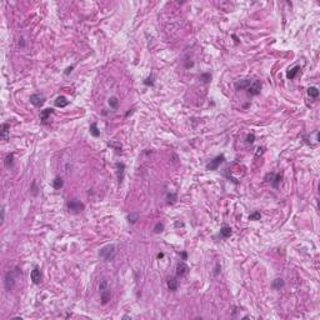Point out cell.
Masks as SVG:
<instances>
[{"label":"cell","mask_w":320,"mask_h":320,"mask_svg":"<svg viewBox=\"0 0 320 320\" xmlns=\"http://www.w3.org/2000/svg\"><path fill=\"white\" fill-rule=\"evenodd\" d=\"M144 85H146V86H153L154 85V75H150V76L146 78V79L144 80Z\"/></svg>","instance_id":"cell-28"},{"label":"cell","mask_w":320,"mask_h":320,"mask_svg":"<svg viewBox=\"0 0 320 320\" xmlns=\"http://www.w3.org/2000/svg\"><path fill=\"white\" fill-rule=\"evenodd\" d=\"M193 65H194V63L190 61V63H186V64H185V67H186V68H190V67H193Z\"/></svg>","instance_id":"cell-42"},{"label":"cell","mask_w":320,"mask_h":320,"mask_svg":"<svg viewBox=\"0 0 320 320\" xmlns=\"http://www.w3.org/2000/svg\"><path fill=\"white\" fill-rule=\"evenodd\" d=\"M254 141H255V135H254L253 133L251 134H248V136H246V143H248V144H253Z\"/></svg>","instance_id":"cell-31"},{"label":"cell","mask_w":320,"mask_h":320,"mask_svg":"<svg viewBox=\"0 0 320 320\" xmlns=\"http://www.w3.org/2000/svg\"><path fill=\"white\" fill-rule=\"evenodd\" d=\"M284 280L282 278H276V279H274L273 280V283H271V288L273 289H275V290H280L284 286Z\"/></svg>","instance_id":"cell-17"},{"label":"cell","mask_w":320,"mask_h":320,"mask_svg":"<svg viewBox=\"0 0 320 320\" xmlns=\"http://www.w3.org/2000/svg\"><path fill=\"white\" fill-rule=\"evenodd\" d=\"M300 70H302V69H300L299 65H295V67H294V68L289 69V71H288V73H286V78H288V79H290V80H293L294 78L296 76V74L299 73Z\"/></svg>","instance_id":"cell-16"},{"label":"cell","mask_w":320,"mask_h":320,"mask_svg":"<svg viewBox=\"0 0 320 320\" xmlns=\"http://www.w3.org/2000/svg\"><path fill=\"white\" fill-rule=\"evenodd\" d=\"M38 186H36V181H33L31 183V186H30V193L33 195H38Z\"/></svg>","instance_id":"cell-30"},{"label":"cell","mask_w":320,"mask_h":320,"mask_svg":"<svg viewBox=\"0 0 320 320\" xmlns=\"http://www.w3.org/2000/svg\"><path fill=\"white\" fill-rule=\"evenodd\" d=\"M63 179L60 178V176H56V178L53 180V186H54V189L55 190H59V189H61L63 188Z\"/></svg>","instance_id":"cell-23"},{"label":"cell","mask_w":320,"mask_h":320,"mask_svg":"<svg viewBox=\"0 0 320 320\" xmlns=\"http://www.w3.org/2000/svg\"><path fill=\"white\" fill-rule=\"evenodd\" d=\"M231 36H233V39L235 40V43H239V40H238V38H236V36H235V35H231Z\"/></svg>","instance_id":"cell-43"},{"label":"cell","mask_w":320,"mask_h":320,"mask_svg":"<svg viewBox=\"0 0 320 320\" xmlns=\"http://www.w3.org/2000/svg\"><path fill=\"white\" fill-rule=\"evenodd\" d=\"M4 220H5V208L3 206L1 208V224L4 223Z\"/></svg>","instance_id":"cell-38"},{"label":"cell","mask_w":320,"mask_h":320,"mask_svg":"<svg viewBox=\"0 0 320 320\" xmlns=\"http://www.w3.org/2000/svg\"><path fill=\"white\" fill-rule=\"evenodd\" d=\"M4 285H5V289L8 291H11L13 289H14V286H15V274H14L13 270H9L8 273L5 274Z\"/></svg>","instance_id":"cell-3"},{"label":"cell","mask_w":320,"mask_h":320,"mask_svg":"<svg viewBox=\"0 0 320 320\" xmlns=\"http://www.w3.org/2000/svg\"><path fill=\"white\" fill-rule=\"evenodd\" d=\"M24 45H25V41H24V39H19V47L20 48H24Z\"/></svg>","instance_id":"cell-39"},{"label":"cell","mask_w":320,"mask_h":320,"mask_svg":"<svg viewBox=\"0 0 320 320\" xmlns=\"http://www.w3.org/2000/svg\"><path fill=\"white\" fill-rule=\"evenodd\" d=\"M139 220V214L138 213H135V211H132L129 215H128V221L130 224H135L136 221Z\"/></svg>","instance_id":"cell-22"},{"label":"cell","mask_w":320,"mask_h":320,"mask_svg":"<svg viewBox=\"0 0 320 320\" xmlns=\"http://www.w3.org/2000/svg\"><path fill=\"white\" fill-rule=\"evenodd\" d=\"M282 180H283V174H280V173L279 174H275V176H274V179L271 181V185L276 189L279 186L280 183H282Z\"/></svg>","instance_id":"cell-21"},{"label":"cell","mask_w":320,"mask_h":320,"mask_svg":"<svg viewBox=\"0 0 320 320\" xmlns=\"http://www.w3.org/2000/svg\"><path fill=\"white\" fill-rule=\"evenodd\" d=\"M181 258H183V260H186V258H188V254H186L185 251H183V253H181Z\"/></svg>","instance_id":"cell-40"},{"label":"cell","mask_w":320,"mask_h":320,"mask_svg":"<svg viewBox=\"0 0 320 320\" xmlns=\"http://www.w3.org/2000/svg\"><path fill=\"white\" fill-rule=\"evenodd\" d=\"M116 254V248L113 244H109L106 246H104L99 251V256L104 260V262H113Z\"/></svg>","instance_id":"cell-1"},{"label":"cell","mask_w":320,"mask_h":320,"mask_svg":"<svg viewBox=\"0 0 320 320\" xmlns=\"http://www.w3.org/2000/svg\"><path fill=\"white\" fill-rule=\"evenodd\" d=\"M225 160V156L221 154V155H218V156H215V158L213 160H210V163L206 165V169L208 170H217V169L220 166V164Z\"/></svg>","instance_id":"cell-6"},{"label":"cell","mask_w":320,"mask_h":320,"mask_svg":"<svg viewBox=\"0 0 320 320\" xmlns=\"http://www.w3.org/2000/svg\"><path fill=\"white\" fill-rule=\"evenodd\" d=\"M258 152H256V156H259V155H262L263 153H264V150H265V148H263V146H259L258 149Z\"/></svg>","instance_id":"cell-36"},{"label":"cell","mask_w":320,"mask_h":320,"mask_svg":"<svg viewBox=\"0 0 320 320\" xmlns=\"http://www.w3.org/2000/svg\"><path fill=\"white\" fill-rule=\"evenodd\" d=\"M84 208H85V205H84L81 201L79 200H70L69 203H68V210L70 213H73V214H79L84 210Z\"/></svg>","instance_id":"cell-4"},{"label":"cell","mask_w":320,"mask_h":320,"mask_svg":"<svg viewBox=\"0 0 320 320\" xmlns=\"http://www.w3.org/2000/svg\"><path fill=\"white\" fill-rule=\"evenodd\" d=\"M30 278H31V280H33V283L34 284H39L41 282V271H40V269H39V268H34V269L31 270V273H30Z\"/></svg>","instance_id":"cell-9"},{"label":"cell","mask_w":320,"mask_h":320,"mask_svg":"<svg viewBox=\"0 0 320 320\" xmlns=\"http://www.w3.org/2000/svg\"><path fill=\"white\" fill-rule=\"evenodd\" d=\"M248 90V95L249 96H255L258 94H260V90H262V83L259 80H253L251 84L249 85Z\"/></svg>","instance_id":"cell-5"},{"label":"cell","mask_w":320,"mask_h":320,"mask_svg":"<svg viewBox=\"0 0 320 320\" xmlns=\"http://www.w3.org/2000/svg\"><path fill=\"white\" fill-rule=\"evenodd\" d=\"M44 101H45V99H44L43 96H40V95H38V94H33V95H30V103H31L34 106H38V108L43 106Z\"/></svg>","instance_id":"cell-10"},{"label":"cell","mask_w":320,"mask_h":320,"mask_svg":"<svg viewBox=\"0 0 320 320\" xmlns=\"http://www.w3.org/2000/svg\"><path fill=\"white\" fill-rule=\"evenodd\" d=\"M262 218V214L259 211H253L250 215H249V220H253V221H256V220H260Z\"/></svg>","instance_id":"cell-27"},{"label":"cell","mask_w":320,"mask_h":320,"mask_svg":"<svg viewBox=\"0 0 320 320\" xmlns=\"http://www.w3.org/2000/svg\"><path fill=\"white\" fill-rule=\"evenodd\" d=\"M89 130H90V134L93 135L94 138H99V136H100V130L98 129V124H96V123H93V124H91Z\"/></svg>","instance_id":"cell-20"},{"label":"cell","mask_w":320,"mask_h":320,"mask_svg":"<svg viewBox=\"0 0 320 320\" xmlns=\"http://www.w3.org/2000/svg\"><path fill=\"white\" fill-rule=\"evenodd\" d=\"M54 104H55V106H58V108H65V106L69 105V100L65 96L60 95V96H58L56 99H55Z\"/></svg>","instance_id":"cell-13"},{"label":"cell","mask_w":320,"mask_h":320,"mask_svg":"<svg viewBox=\"0 0 320 320\" xmlns=\"http://www.w3.org/2000/svg\"><path fill=\"white\" fill-rule=\"evenodd\" d=\"M156 258H158V259H163V258H164V253H159L158 255H156Z\"/></svg>","instance_id":"cell-41"},{"label":"cell","mask_w":320,"mask_h":320,"mask_svg":"<svg viewBox=\"0 0 320 320\" xmlns=\"http://www.w3.org/2000/svg\"><path fill=\"white\" fill-rule=\"evenodd\" d=\"M308 95L311 96V98H318V95H319V90H318V88H315V86H310V88L308 89Z\"/></svg>","instance_id":"cell-26"},{"label":"cell","mask_w":320,"mask_h":320,"mask_svg":"<svg viewBox=\"0 0 320 320\" xmlns=\"http://www.w3.org/2000/svg\"><path fill=\"white\" fill-rule=\"evenodd\" d=\"M188 270H189V266L184 262H180V263H178V265H176V275L178 276L185 275V274L188 273Z\"/></svg>","instance_id":"cell-11"},{"label":"cell","mask_w":320,"mask_h":320,"mask_svg":"<svg viewBox=\"0 0 320 320\" xmlns=\"http://www.w3.org/2000/svg\"><path fill=\"white\" fill-rule=\"evenodd\" d=\"M9 135H10V124L3 123L1 126H0V138H1V140L6 141L9 139Z\"/></svg>","instance_id":"cell-7"},{"label":"cell","mask_w":320,"mask_h":320,"mask_svg":"<svg viewBox=\"0 0 320 320\" xmlns=\"http://www.w3.org/2000/svg\"><path fill=\"white\" fill-rule=\"evenodd\" d=\"M164 230V224L163 223H156L154 226V233H161Z\"/></svg>","instance_id":"cell-29"},{"label":"cell","mask_w":320,"mask_h":320,"mask_svg":"<svg viewBox=\"0 0 320 320\" xmlns=\"http://www.w3.org/2000/svg\"><path fill=\"white\" fill-rule=\"evenodd\" d=\"M54 113V109H51V108H47V109H44L41 110V113H40V120L41 123L44 124V125H47L48 124V120H49V118L50 115Z\"/></svg>","instance_id":"cell-8"},{"label":"cell","mask_w":320,"mask_h":320,"mask_svg":"<svg viewBox=\"0 0 320 320\" xmlns=\"http://www.w3.org/2000/svg\"><path fill=\"white\" fill-rule=\"evenodd\" d=\"M176 200V195L175 194H168V203L169 204H174Z\"/></svg>","instance_id":"cell-32"},{"label":"cell","mask_w":320,"mask_h":320,"mask_svg":"<svg viewBox=\"0 0 320 320\" xmlns=\"http://www.w3.org/2000/svg\"><path fill=\"white\" fill-rule=\"evenodd\" d=\"M200 80L203 81L204 84L210 83V81H211V74H210V73H204V74H201V75H200Z\"/></svg>","instance_id":"cell-25"},{"label":"cell","mask_w":320,"mask_h":320,"mask_svg":"<svg viewBox=\"0 0 320 320\" xmlns=\"http://www.w3.org/2000/svg\"><path fill=\"white\" fill-rule=\"evenodd\" d=\"M108 103H109L110 108H113V109H118V106H119V100H118L116 96H110Z\"/></svg>","instance_id":"cell-24"},{"label":"cell","mask_w":320,"mask_h":320,"mask_svg":"<svg viewBox=\"0 0 320 320\" xmlns=\"http://www.w3.org/2000/svg\"><path fill=\"white\" fill-rule=\"evenodd\" d=\"M73 69H74V65H71V67H69V68H67V70H65V75H69L71 71H73Z\"/></svg>","instance_id":"cell-37"},{"label":"cell","mask_w":320,"mask_h":320,"mask_svg":"<svg viewBox=\"0 0 320 320\" xmlns=\"http://www.w3.org/2000/svg\"><path fill=\"white\" fill-rule=\"evenodd\" d=\"M109 145H110V146H113V148L116 150V152L121 150V144H119V143H116V144H115V143H109Z\"/></svg>","instance_id":"cell-33"},{"label":"cell","mask_w":320,"mask_h":320,"mask_svg":"<svg viewBox=\"0 0 320 320\" xmlns=\"http://www.w3.org/2000/svg\"><path fill=\"white\" fill-rule=\"evenodd\" d=\"M251 79H244V80H239L235 83V89L236 90H241V89H248L249 85L251 84Z\"/></svg>","instance_id":"cell-12"},{"label":"cell","mask_w":320,"mask_h":320,"mask_svg":"<svg viewBox=\"0 0 320 320\" xmlns=\"http://www.w3.org/2000/svg\"><path fill=\"white\" fill-rule=\"evenodd\" d=\"M274 176H275V174H274V173H269V174H266V175H265V181H269V183H271V181H273V179H274Z\"/></svg>","instance_id":"cell-34"},{"label":"cell","mask_w":320,"mask_h":320,"mask_svg":"<svg viewBox=\"0 0 320 320\" xmlns=\"http://www.w3.org/2000/svg\"><path fill=\"white\" fill-rule=\"evenodd\" d=\"M231 234H233V229L230 226H228V225H224V226H221V229H220V235L223 238H230L231 236Z\"/></svg>","instance_id":"cell-15"},{"label":"cell","mask_w":320,"mask_h":320,"mask_svg":"<svg viewBox=\"0 0 320 320\" xmlns=\"http://www.w3.org/2000/svg\"><path fill=\"white\" fill-rule=\"evenodd\" d=\"M13 163H14V154H8L5 156V160H4V165H5V168H8V169H10L11 166H13Z\"/></svg>","instance_id":"cell-19"},{"label":"cell","mask_w":320,"mask_h":320,"mask_svg":"<svg viewBox=\"0 0 320 320\" xmlns=\"http://www.w3.org/2000/svg\"><path fill=\"white\" fill-rule=\"evenodd\" d=\"M116 175H118V180L119 183L123 181L124 179V170H125V165L123 164V163H116Z\"/></svg>","instance_id":"cell-14"},{"label":"cell","mask_w":320,"mask_h":320,"mask_svg":"<svg viewBox=\"0 0 320 320\" xmlns=\"http://www.w3.org/2000/svg\"><path fill=\"white\" fill-rule=\"evenodd\" d=\"M168 289L170 291H176L178 290V279L176 278H170L168 280Z\"/></svg>","instance_id":"cell-18"},{"label":"cell","mask_w":320,"mask_h":320,"mask_svg":"<svg viewBox=\"0 0 320 320\" xmlns=\"http://www.w3.org/2000/svg\"><path fill=\"white\" fill-rule=\"evenodd\" d=\"M132 113H133V110H129V112H128V113L125 114V116H129V115H130V114H132Z\"/></svg>","instance_id":"cell-44"},{"label":"cell","mask_w":320,"mask_h":320,"mask_svg":"<svg viewBox=\"0 0 320 320\" xmlns=\"http://www.w3.org/2000/svg\"><path fill=\"white\" fill-rule=\"evenodd\" d=\"M99 291H100V299H101V304L105 305L109 303L110 298H112V294H110V290H109V285H108V282L105 279H103L100 284H99Z\"/></svg>","instance_id":"cell-2"},{"label":"cell","mask_w":320,"mask_h":320,"mask_svg":"<svg viewBox=\"0 0 320 320\" xmlns=\"http://www.w3.org/2000/svg\"><path fill=\"white\" fill-rule=\"evenodd\" d=\"M220 269H221V266L219 263H217V266H215V271H214V275H219V273H220Z\"/></svg>","instance_id":"cell-35"}]
</instances>
